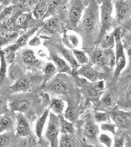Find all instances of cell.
Segmentation results:
<instances>
[{
    "label": "cell",
    "instance_id": "8fae6325",
    "mask_svg": "<svg viewBox=\"0 0 131 147\" xmlns=\"http://www.w3.org/2000/svg\"><path fill=\"white\" fill-rule=\"evenodd\" d=\"M30 106V100L27 98L23 97L15 98L10 100L9 104V107L11 111L22 113L28 111Z\"/></svg>",
    "mask_w": 131,
    "mask_h": 147
},
{
    "label": "cell",
    "instance_id": "7c38bea8",
    "mask_svg": "<svg viewBox=\"0 0 131 147\" xmlns=\"http://www.w3.org/2000/svg\"><path fill=\"white\" fill-rule=\"evenodd\" d=\"M55 48L59 54L66 59L73 69H76L81 66V65L78 63L74 57L72 51L66 48V47L63 46L60 43L57 44L55 45Z\"/></svg>",
    "mask_w": 131,
    "mask_h": 147
},
{
    "label": "cell",
    "instance_id": "d590c367",
    "mask_svg": "<svg viewBox=\"0 0 131 147\" xmlns=\"http://www.w3.org/2000/svg\"><path fill=\"white\" fill-rule=\"evenodd\" d=\"M111 118L109 113L104 112H96L94 114V119L99 123H108L111 121Z\"/></svg>",
    "mask_w": 131,
    "mask_h": 147
},
{
    "label": "cell",
    "instance_id": "277c9868",
    "mask_svg": "<svg viewBox=\"0 0 131 147\" xmlns=\"http://www.w3.org/2000/svg\"><path fill=\"white\" fill-rule=\"evenodd\" d=\"M114 38H115V57L116 63L115 69L114 71L113 78L114 79H117L122 71L124 69L126 65V59L124 49L121 39V30L120 28H116L114 29Z\"/></svg>",
    "mask_w": 131,
    "mask_h": 147
},
{
    "label": "cell",
    "instance_id": "f35d334b",
    "mask_svg": "<svg viewBox=\"0 0 131 147\" xmlns=\"http://www.w3.org/2000/svg\"><path fill=\"white\" fill-rule=\"evenodd\" d=\"M98 139L100 143H101L103 145H104L106 147H111L113 146V139L108 134H101Z\"/></svg>",
    "mask_w": 131,
    "mask_h": 147
},
{
    "label": "cell",
    "instance_id": "3957f363",
    "mask_svg": "<svg viewBox=\"0 0 131 147\" xmlns=\"http://www.w3.org/2000/svg\"><path fill=\"white\" fill-rule=\"evenodd\" d=\"M112 0H102L100 5V28L97 41L99 45L103 38L114 26L115 20L113 17Z\"/></svg>",
    "mask_w": 131,
    "mask_h": 147
},
{
    "label": "cell",
    "instance_id": "d6986e66",
    "mask_svg": "<svg viewBox=\"0 0 131 147\" xmlns=\"http://www.w3.org/2000/svg\"><path fill=\"white\" fill-rule=\"evenodd\" d=\"M78 73L92 82L98 81L99 78V74L98 72L88 64L82 65V66L78 71Z\"/></svg>",
    "mask_w": 131,
    "mask_h": 147
},
{
    "label": "cell",
    "instance_id": "1f68e13d",
    "mask_svg": "<svg viewBox=\"0 0 131 147\" xmlns=\"http://www.w3.org/2000/svg\"><path fill=\"white\" fill-rule=\"evenodd\" d=\"M101 48L103 49L108 48H113L115 46V38H114V32L111 34H107L103 38L100 42Z\"/></svg>",
    "mask_w": 131,
    "mask_h": 147
},
{
    "label": "cell",
    "instance_id": "8d00e7d4",
    "mask_svg": "<svg viewBox=\"0 0 131 147\" xmlns=\"http://www.w3.org/2000/svg\"><path fill=\"white\" fill-rule=\"evenodd\" d=\"M114 97L112 94L108 92L104 94L100 99L101 103L107 107H110L114 104Z\"/></svg>",
    "mask_w": 131,
    "mask_h": 147
},
{
    "label": "cell",
    "instance_id": "836d02e7",
    "mask_svg": "<svg viewBox=\"0 0 131 147\" xmlns=\"http://www.w3.org/2000/svg\"><path fill=\"white\" fill-rule=\"evenodd\" d=\"M103 50V49L99 48L96 49L93 53L91 59L94 64L99 65H104Z\"/></svg>",
    "mask_w": 131,
    "mask_h": 147
},
{
    "label": "cell",
    "instance_id": "44dd1931",
    "mask_svg": "<svg viewBox=\"0 0 131 147\" xmlns=\"http://www.w3.org/2000/svg\"><path fill=\"white\" fill-rule=\"evenodd\" d=\"M84 133L90 140L96 141L99 134V127L92 121H88L84 127Z\"/></svg>",
    "mask_w": 131,
    "mask_h": 147
},
{
    "label": "cell",
    "instance_id": "9c48e42d",
    "mask_svg": "<svg viewBox=\"0 0 131 147\" xmlns=\"http://www.w3.org/2000/svg\"><path fill=\"white\" fill-rule=\"evenodd\" d=\"M61 29L60 21L57 17L52 16L46 21L41 27L39 34H52L59 32Z\"/></svg>",
    "mask_w": 131,
    "mask_h": 147
},
{
    "label": "cell",
    "instance_id": "4dcf8cb0",
    "mask_svg": "<svg viewBox=\"0 0 131 147\" xmlns=\"http://www.w3.org/2000/svg\"><path fill=\"white\" fill-rule=\"evenodd\" d=\"M50 108L54 113L57 115L62 114L64 110V104L63 102L59 99H53L50 102Z\"/></svg>",
    "mask_w": 131,
    "mask_h": 147
},
{
    "label": "cell",
    "instance_id": "f1b7e54d",
    "mask_svg": "<svg viewBox=\"0 0 131 147\" xmlns=\"http://www.w3.org/2000/svg\"><path fill=\"white\" fill-rule=\"evenodd\" d=\"M19 49L20 48L14 43L4 49L3 50H2L5 53V59L7 63H11L14 61L15 59V54Z\"/></svg>",
    "mask_w": 131,
    "mask_h": 147
},
{
    "label": "cell",
    "instance_id": "5bb4252c",
    "mask_svg": "<svg viewBox=\"0 0 131 147\" xmlns=\"http://www.w3.org/2000/svg\"><path fill=\"white\" fill-rule=\"evenodd\" d=\"M19 32L9 30L8 29L1 25L0 28V39L1 46L8 45L16 41L19 36Z\"/></svg>",
    "mask_w": 131,
    "mask_h": 147
},
{
    "label": "cell",
    "instance_id": "74e56055",
    "mask_svg": "<svg viewBox=\"0 0 131 147\" xmlns=\"http://www.w3.org/2000/svg\"><path fill=\"white\" fill-rule=\"evenodd\" d=\"M57 67L52 62H48L43 68L44 73L48 78L52 77L57 73Z\"/></svg>",
    "mask_w": 131,
    "mask_h": 147
},
{
    "label": "cell",
    "instance_id": "f546056e",
    "mask_svg": "<svg viewBox=\"0 0 131 147\" xmlns=\"http://www.w3.org/2000/svg\"><path fill=\"white\" fill-rule=\"evenodd\" d=\"M72 51L77 61L80 65H87L88 64L89 58L86 52L76 49H73Z\"/></svg>",
    "mask_w": 131,
    "mask_h": 147
},
{
    "label": "cell",
    "instance_id": "c3c4849f",
    "mask_svg": "<svg viewBox=\"0 0 131 147\" xmlns=\"http://www.w3.org/2000/svg\"><path fill=\"white\" fill-rule=\"evenodd\" d=\"M39 1V0H34V2H35V3H36V2H38Z\"/></svg>",
    "mask_w": 131,
    "mask_h": 147
},
{
    "label": "cell",
    "instance_id": "e0dca14e",
    "mask_svg": "<svg viewBox=\"0 0 131 147\" xmlns=\"http://www.w3.org/2000/svg\"><path fill=\"white\" fill-rule=\"evenodd\" d=\"M31 78L23 77L17 80L13 85L9 87L11 92H25L28 90L32 85Z\"/></svg>",
    "mask_w": 131,
    "mask_h": 147
},
{
    "label": "cell",
    "instance_id": "ab89813d",
    "mask_svg": "<svg viewBox=\"0 0 131 147\" xmlns=\"http://www.w3.org/2000/svg\"><path fill=\"white\" fill-rule=\"evenodd\" d=\"M11 137L10 134H1L0 147H7L11 142Z\"/></svg>",
    "mask_w": 131,
    "mask_h": 147
},
{
    "label": "cell",
    "instance_id": "bcb514c9",
    "mask_svg": "<svg viewBox=\"0 0 131 147\" xmlns=\"http://www.w3.org/2000/svg\"><path fill=\"white\" fill-rule=\"evenodd\" d=\"M30 0H18L19 3L23 4V5H26V3L27 2H29Z\"/></svg>",
    "mask_w": 131,
    "mask_h": 147
},
{
    "label": "cell",
    "instance_id": "ac0fdd59",
    "mask_svg": "<svg viewBox=\"0 0 131 147\" xmlns=\"http://www.w3.org/2000/svg\"><path fill=\"white\" fill-rule=\"evenodd\" d=\"M24 63L29 67H36L40 64V61L37 59L34 51L30 49L23 50L21 55Z\"/></svg>",
    "mask_w": 131,
    "mask_h": 147
},
{
    "label": "cell",
    "instance_id": "7dc6e473",
    "mask_svg": "<svg viewBox=\"0 0 131 147\" xmlns=\"http://www.w3.org/2000/svg\"><path fill=\"white\" fill-rule=\"evenodd\" d=\"M127 54H128L129 59L131 61V48L128 49V51H127Z\"/></svg>",
    "mask_w": 131,
    "mask_h": 147
},
{
    "label": "cell",
    "instance_id": "83f0119b",
    "mask_svg": "<svg viewBox=\"0 0 131 147\" xmlns=\"http://www.w3.org/2000/svg\"><path fill=\"white\" fill-rule=\"evenodd\" d=\"M61 134H73L74 128L72 123L67 121L62 114L59 115Z\"/></svg>",
    "mask_w": 131,
    "mask_h": 147
},
{
    "label": "cell",
    "instance_id": "d4e9b609",
    "mask_svg": "<svg viewBox=\"0 0 131 147\" xmlns=\"http://www.w3.org/2000/svg\"><path fill=\"white\" fill-rule=\"evenodd\" d=\"M120 107L125 109H131V85L125 89L120 100Z\"/></svg>",
    "mask_w": 131,
    "mask_h": 147
},
{
    "label": "cell",
    "instance_id": "2e32d148",
    "mask_svg": "<svg viewBox=\"0 0 131 147\" xmlns=\"http://www.w3.org/2000/svg\"><path fill=\"white\" fill-rule=\"evenodd\" d=\"M49 0H39L35 5L32 13L36 20H43L48 9Z\"/></svg>",
    "mask_w": 131,
    "mask_h": 147
},
{
    "label": "cell",
    "instance_id": "e575fe53",
    "mask_svg": "<svg viewBox=\"0 0 131 147\" xmlns=\"http://www.w3.org/2000/svg\"><path fill=\"white\" fill-rule=\"evenodd\" d=\"M7 62L5 59V53L3 51L1 52V68H0V81L1 83L5 80L7 71Z\"/></svg>",
    "mask_w": 131,
    "mask_h": 147
},
{
    "label": "cell",
    "instance_id": "60d3db41",
    "mask_svg": "<svg viewBox=\"0 0 131 147\" xmlns=\"http://www.w3.org/2000/svg\"><path fill=\"white\" fill-rule=\"evenodd\" d=\"M116 125L114 124L110 123H103L101 125V128L102 130L109 131L115 134V127Z\"/></svg>",
    "mask_w": 131,
    "mask_h": 147
},
{
    "label": "cell",
    "instance_id": "f6af8a7d",
    "mask_svg": "<svg viewBox=\"0 0 131 147\" xmlns=\"http://www.w3.org/2000/svg\"><path fill=\"white\" fill-rule=\"evenodd\" d=\"M0 2L1 7L2 8V7H3L4 8L9 5H16L19 3L18 0H0Z\"/></svg>",
    "mask_w": 131,
    "mask_h": 147
},
{
    "label": "cell",
    "instance_id": "30bf717a",
    "mask_svg": "<svg viewBox=\"0 0 131 147\" xmlns=\"http://www.w3.org/2000/svg\"><path fill=\"white\" fill-rule=\"evenodd\" d=\"M69 0H49L48 9L43 20L61 12L67 7Z\"/></svg>",
    "mask_w": 131,
    "mask_h": 147
},
{
    "label": "cell",
    "instance_id": "4316f807",
    "mask_svg": "<svg viewBox=\"0 0 131 147\" xmlns=\"http://www.w3.org/2000/svg\"><path fill=\"white\" fill-rule=\"evenodd\" d=\"M79 110L76 104L72 102H69L64 115L66 119L70 122H74L77 118Z\"/></svg>",
    "mask_w": 131,
    "mask_h": 147
},
{
    "label": "cell",
    "instance_id": "9a60e30c",
    "mask_svg": "<svg viewBox=\"0 0 131 147\" xmlns=\"http://www.w3.org/2000/svg\"><path fill=\"white\" fill-rule=\"evenodd\" d=\"M50 58L57 68L58 72L61 73H69L71 71L70 65L64 58L56 53H50Z\"/></svg>",
    "mask_w": 131,
    "mask_h": 147
},
{
    "label": "cell",
    "instance_id": "603a6c76",
    "mask_svg": "<svg viewBox=\"0 0 131 147\" xmlns=\"http://www.w3.org/2000/svg\"><path fill=\"white\" fill-rule=\"evenodd\" d=\"M49 110L48 109H46L43 112V113L42 114V115L38 119L35 124V134L40 140L42 137L44 127L45 125L46 122L47 121V118L49 115Z\"/></svg>",
    "mask_w": 131,
    "mask_h": 147
},
{
    "label": "cell",
    "instance_id": "ba28073f",
    "mask_svg": "<svg viewBox=\"0 0 131 147\" xmlns=\"http://www.w3.org/2000/svg\"><path fill=\"white\" fill-rule=\"evenodd\" d=\"M115 125L120 128H128L131 125L130 114L121 110H113L108 112Z\"/></svg>",
    "mask_w": 131,
    "mask_h": 147
},
{
    "label": "cell",
    "instance_id": "7bdbcfd3",
    "mask_svg": "<svg viewBox=\"0 0 131 147\" xmlns=\"http://www.w3.org/2000/svg\"><path fill=\"white\" fill-rule=\"evenodd\" d=\"M124 136H118L114 139V143L113 147H122L124 145Z\"/></svg>",
    "mask_w": 131,
    "mask_h": 147
},
{
    "label": "cell",
    "instance_id": "b9f144b4",
    "mask_svg": "<svg viewBox=\"0 0 131 147\" xmlns=\"http://www.w3.org/2000/svg\"><path fill=\"white\" fill-rule=\"evenodd\" d=\"M91 86L100 92H103L105 89L104 80H100L92 82V84H91Z\"/></svg>",
    "mask_w": 131,
    "mask_h": 147
},
{
    "label": "cell",
    "instance_id": "7402d4cb",
    "mask_svg": "<svg viewBox=\"0 0 131 147\" xmlns=\"http://www.w3.org/2000/svg\"><path fill=\"white\" fill-rule=\"evenodd\" d=\"M73 134H61L59 139V147H72L79 146Z\"/></svg>",
    "mask_w": 131,
    "mask_h": 147
},
{
    "label": "cell",
    "instance_id": "52a82bcc",
    "mask_svg": "<svg viewBox=\"0 0 131 147\" xmlns=\"http://www.w3.org/2000/svg\"><path fill=\"white\" fill-rule=\"evenodd\" d=\"M69 84L61 77H57L47 84L46 89L49 93L55 96H61L69 91Z\"/></svg>",
    "mask_w": 131,
    "mask_h": 147
},
{
    "label": "cell",
    "instance_id": "6da1fadb",
    "mask_svg": "<svg viewBox=\"0 0 131 147\" xmlns=\"http://www.w3.org/2000/svg\"><path fill=\"white\" fill-rule=\"evenodd\" d=\"M100 28V7L98 0H90L76 29L87 38L99 35Z\"/></svg>",
    "mask_w": 131,
    "mask_h": 147
},
{
    "label": "cell",
    "instance_id": "5b68a950",
    "mask_svg": "<svg viewBox=\"0 0 131 147\" xmlns=\"http://www.w3.org/2000/svg\"><path fill=\"white\" fill-rule=\"evenodd\" d=\"M59 132L61 131L59 115L50 113L49 114V122L46 131L45 137L50 142L51 147H59Z\"/></svg>",
    "mask_w": 131,
    "mask_h": 147
},
{
    "label": "cell",
    "instance_id": "cb8c5ba5",
    "mask_svg": "<svg viewBox=\"0 0 131 147\" xmlns=\"http://www.w3.org/2000/svg\"><path fill=\"white\" fill-rule=\"evenodd\" d=\"M62 41L66 47L72 50L76 48L80 44L79 37L74 34H64Z\"/></svg>",
    "mask_w": 131,
    "mask_h": 147
},
{
    "label": "cell",
    "instance_id": "484cf974",
    "mask_svg": "<svg viewBox=\"0 0 131 147\" xmlns=\"http://www.w3.org/2000/svg\"><path fill=\"white\" fill-rule=\"evenodd\" d=\"M104 63L111 68H113L116 63L115 53L113 48L103 49Z\"/></svg>",
    "mask_w": 131,
    "mask_h": 147
},
{
    "label": "cell",
    "instance_id": "ffe728a7",
    "mask_svg": "<svg viewBox=\"0 0 131 147\" xmlns=\"http://www.w3.org/2000/svg\"><path fill=\"white\" fill-rule=\"evenodd\" d=\"M43 24V22H41L40 23L34 26L32 28H30L23 34L21 35L19 38L17 39V40L15 42V43L17 45V46L20 48L21 47H24L28 43L29 41V39L35 32H37L39 28H41Z\"/></svg>",
    "mask_w": 131,
    "mask_h": 147
},
{
    "label": "cell",
    "instance_id": "d6a6232c",
    "mask_svg": "<svg viewBox=\"0 0 131 147\" xmlns=\"http://www.w3.org/2000/svg\"><path fill=\"white\" fill-rule=\"evenodd\" d=\"M13 125V122L10 117L7 115H1L0 119V133L2 134L11 128Z\"/></svg>",
    "mask_w": 131,
    "mask_h": 147
},
{
    "label": "cell",
    "instance_id": "4fadbf2b",
    "mask_svg": "<svg viewBox=\"0 0 131 147\" xmlns=\"http://www.w3.org/2000/svg\"><path fill=\"white\" fill-rule=\"evenodd\" d=\"M16 120V136H26L29 135L30 134V125L22 113L19 112L17 114Z\"/></svg>",
    "mask_w": 131,
    "mask_h": 147
},
{
    "label": "cell",
    "instance_id": "ee69618b",
    "mask_svg": "<svg viewBox=\"0 0 131 147\" xmlns=\"http://www.w3.org/2000/svg\"><path fill=\"white\" fill-rule=\"evenodd\" d=\"M29 45L30 47H37L41 44V41L39 37L36 35L30 39L28 42Z\"/></svg>",
    "mask_w": 131,
    "mask_h": 147
},
{
    "label": "cell",
    "instance_id": "7a4b0ae2",
    "mask_svg": "<svg viewBox=\"0 0 131 147\" xmlns=\"http://www.w3.org/2000/svg\"><path fill=\"white\" fill-rule=\"evenodd\" d=\"M90 0H69L66 7V26L70 30H75L79 25L84 9Z\"/></svg>",
    "mask_w": 131,
    "mask_h": 147
},
{
    "label": "cell",
    "instance_id": "8992f818",
    "mask_svg": "<svg viewBox=\"0 0 131 147\" xmlns=\"http://www.w3.org/2000/svg\"><path fill=\"white\" fill-rule=\"evenodd\" d=\"M115 22L117 25L126 22L131 16V4L127 0H114Z\"/></svg>",
    "mask_w": 131,
    "mask_h": 147
}]
</instances>
